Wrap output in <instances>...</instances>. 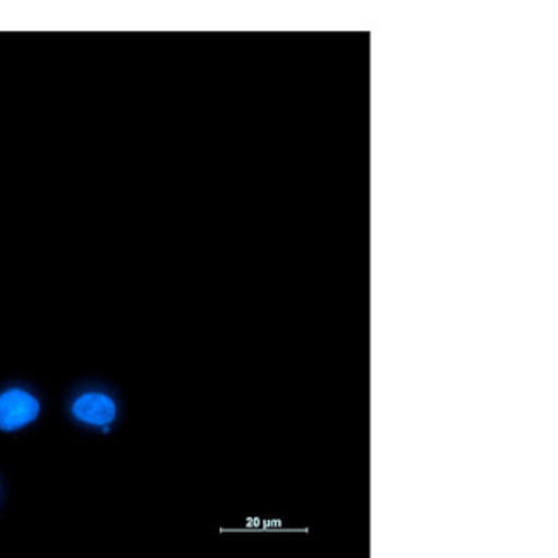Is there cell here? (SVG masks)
<instances>
[{
  "label": "cell",
  "instance_id": "obj_1",
  "mask_svg": "<svg viewBox=\"0 0 558 558\" xmlns=\"http://www.w3.org/2000/svg\"><path fill=\"white\" fill-rule=\"evenodd\" d=\"M37 399L23 390H9L0 396V429H17L38 416Z\"/></svg>",
  "mask_w": 558,
  "mask_h": 558
},
{
  "label": "cell",
  "instance_id": "obj_2",
  "mask_svg": "<svg viewBox=\"0 0 558 558\" xmlns=\"http://www.w3.org/2000/svg\"><path fill=\"white\" fill-rule=\"evenodd\" d=\"M73 413L89 425L106 426L116 417V404L101 393H86L74 402Z\"/></svg>",
  "mask_w": 558,
  "mask_h": 558
}]
</instances>
